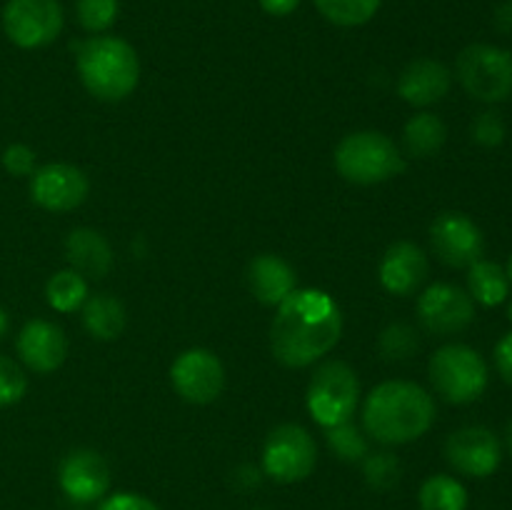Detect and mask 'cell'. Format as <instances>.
<instances>
[{"label": "cell", "mask_w": 512, "mask_h": 510, "mask_svg": "<svg viewBox=\"0 0 512 510\" xmlns=\"http://www.w3.org/2000/svg\"><path fill=\"white\" fill-rule=\"evenodd\" d=\"M418 318L423 328L433 335L460 333L475 318L473 298L458 285L435 283L420 295Z\"/></svg>", "instance_id": "cell-14"}, {"label": "cell", "mask_w": 512, "mask_h": 510, "mask_svg": "<svg viewBox=\"0 0 512 510\" xmlns=\"http://www.w3.org/2000/svg\"><path fill=\"white\" fill-rule=\"evenodd\" d=\"M508 318H510V323H512V300H510V305H508Z\"/></svg>", "instance_id": "cell-41"}, {"label": "cell", "mask_w": 512, "mask_h": 510, "mask_svg": "<svg viewBox=\"0 0 512 510\" xmlns=\"http://www.w3.org/2000/svg\"><path fill=\"white\" fill-rule=\"evenodd\" d=\"M435 420L433 395L418 383L388 380L370 390L363 405V428L383 445L423 438Z\"/></svg>", "instance_id": "cell-2"}, {"label": "cell", "mask_w": 512, "mask_h": 510, "mask_svg": "<svg viewBox=\"0 0 512 510\" xmlns=\"http://www.w3.org/2000/svg\"><path fill=\"white\" fill-rule=\"evenodd\" d=\"M465 93L480 103H503L512 95V55L498 45L475 43L455 63Z\"/></svg>", "instance_id": "cell-7"}, {"label": "cell", "mask_w": 512, "mask_h": 510, "mask_svg": "<svg viewBox=\"0 0 512 510\" xmlns=\"http://www.w3.org/2000/svg\"><path fill=\"white\" fill-rule=\"evenodd\" d=\"M18 355L33 373H53L65 363L68 338L50 320H30L18 335Z\"/></svg>", "instance_id": "cell-16"}, {"label": "cell", "mask_w": 512, "mask_h": 510, "mask_svg": "<svg viewBox=\"0 0 512 510\" xmlns=\"http://www.w3.org/2000/svg\"><path fill=\"white\" fill-rule=\"evenodd\" d=\"M335 170L348 183L378 185L398 178L405 170V158L388 135L378 130H360L340 140L335 150Z\"/></svg>", "instance_id": "cell-4"}, {"label": "cell", "mask_w": 512, "mask_h": 510, "mask_svg": "<svg viewBox=\"0 0 512 510\" xmlns=\"http://www.w3.org/2000/svg\"><path fill=\"white\" fill-rule=\"evenodd\" d=\"M468 295L485 308L505 303V298L510 295V280L505 275V268H500L493 260H475L468 268Z\"/></svg>", "instance_id": "cell-22"}, {"label": "cell", "mask_w": 512, "mask_h": 510, "mask_svg": "<svg viewBox=\"0 0 512 510\" xmlns=\"http://www.w3.org/2000/svg\"><path fill=\"white\" fill-rule=\"evenodd\" d=\"M3 168L15 178L35 173V150L25 143H13L3 150Z\"/></svg>", "instance_id": "cell-33"}, {"label": "cell", "mask_w": 512, "mask_h": 510, "mask_svg": "<svg viewBox=\"0 0 512 510\" xmlns=\"http://www.w3.org/2000/svg\"><path fill=\"white\" fill-rule=\"evenodd\" d=\"M90 193L88 175L68 163H50L30 175V195L50 213H68L85 203Z\"/></svg>", "instance_id": "cell-13"}, {"label": "cell", "mask_w": 512, "mask_h": 510, "mask_svg": "<svg viewBox=\"0 0 512 510\" xmlns=\"http://www.w3.org/2000/svg\"><path fill=\"white\" fill-rule=\"evenodd\" d=\"M495 28H498L500 33L512 35V0H508V3H503L495 10Z\"/></svg>", "instance_id": "cell-37"}, {"label": "cell", "mask_w": 512, "mask_h": 510, "mask_svg": "<svg viewBox=\"0 0 512 510\" xmlns=\"http://www.w3.org/2000/svg\"><path fill=\"white\" fill-rule=\"evenodd\" d=\"M10 328V320H8V313H5L3 308H0V338H3L5 333H8Z\"/></svg>", "instance_id": "cell-38"}, {"label": "cell", "mask_w": 512, "mask_h": 510, "mask_svg": "<svg viewBox=\"0 0 512 510\" xmlns=\"http://www.w3.org/2000/svg\"><path fill=\"white\" fill-rule=\"evenodd\" d=\"M65 23L58 0H8L3 8V30L18 48H45L60 35Z\"/></svg>", "instance_id": "cell-9"}, {"label": "cell", "mask_w": 512, "mask_h": 510, "mask_svg": "<svg viewBox=\"0 0 512 510\" xmlns=\"http://www.w3.org/2000/svg\"><path fill=\"white\" fill-rule=\"evenodd\" d=\"M175 393L193 405H208L225 388V368L218 355L205 348H190L175 358L170 368Z\"/></svg>", "instance_id": "cell-10"}, {"label": "cell", "mask_w": 512, "mask_h": 510, "mask_svg": "<svg viewBox=\"0 0 512 510\" xmlns=\"http://www.w3.org/2000/svg\"><path fill=\"white\" fill-rule=\"evenodd\" d=\"M78 20L88 33H103L118 18V0H78Z\"/></svg>", "instance_id": "cell-29"}, {"label": "cell", "mask_w": 512, "mask_h": 510, "mask_svg": "<svg viewBox=\"0 0 512 510\" xmlns=\"http://www.w3.org/2000/svg\"><path fill=\"white\" fill-rule=\"evenodd\" d=\"M28 390V378L15 360L0 355V408L18 403Z\"/></svg>", "instance_id": "cell-32"}, {"label": "cell", "mask_w": 512, "mask_h": 510, "mask_svg": "<svg viewBox=\"0 0 512 510\" xmlns=\"http://www.w3.org/2000/svg\"><path fill=\"white\" fill-rule=\"evenodd\" d=\"M98 510H160L153 500L138 493H115L100 503Z\"/></svg>", "instance_id": "cell-34"}, {"label": "cell", "mask_w": 512, "mask_h": 510, "mask_svg": "<svg viewBox=\"0 0 512 510\" xmlns=\"http://www.w3.org/2000/svg\"><path fill=\"white\" fill-rule=\"evenodd\" d=\"M450 90V70L440 60L418 58L408 63V68L400 73L398 95L408 105L415 108H428L440 103Z\"/></svg>", "instance_id": "cell-18"}, {"label": "cell", "mask_w": 512, "mask_h": 510, "mask_svg": "<svg viewBox=\"0 0 512 510\" xmlns=\"http://www.w3.org/2000/svg\"><path fill=\"white\" fill-rule=\"evenodd\" d=\"M445 458L458 473L470 478H488L500 468L503 460V445L498 435L483 425H468L445 440Z\"/></svg>", "instance_id": "cell-12"}, {"label": "cell", "mask_w": 512, "mask_h": 510, "mask_svg": "<svg viewBox=\"0 0 512 510\" xmlns=\"http://www.w3.org/2000/svg\"><path fill=\"white\" fill-rule=\"evenodd\" d=\"M428 255L410 240H398L380 260V283L393 295H413L428 278Z\"/></svg>", "instance_id": "cell-17"}, {"label": "cell", "mask_w": 512, "mask_h": 510, "mask_svg": "<svg viewBox=\"0 0 512 510\" xmlns=\"http://www.w3.org/2000/svg\"><path fill=\"white\" fill-rule=\"evenodd\" d=\"M65 255L70 268L83 278H105L113 268V248L93 228H75L65 240Z\"/></svg>", "instance_id": "cell-20"}, {"label": "cell", "mask_w": 512, "mask_h": 510, "mask_svg": "<svg viewBox=\"0 0 512 510\" xmlns=\"http://www.w3.org/2000/svg\"><path fill=\"white\" fill-rule=\"evenodd\" d=\"M343 315L325 290H293L278 305L270 350L285 368H308L338 345Z\"/></svg>", "instance_id": "cell-1"}, {"label": "cell", "mask_w": 512, "mask_h": 510, "mask_svg": "<svg viewBox=\"0 0 512 510\" xmlns=\"http://www.w3.org/2000/svg\"><path fill=\"white\" fill-rule=\"evenodd\" d=\"M383 0H315L320 15L340 28H355L365 25L378 13Z\"/></svg>", "instance_id": "cell-26"}, {"label": "cell", "mask_w": 512, "mask_h": 510, "mask_svg": "<svg viewBox=\"0 0 512 510\" xmlns=\"http://www.w3.org/2000/svg\"><path fill=\"white\" fill-rule=\"evenodd\" d=\"M360 400L355 370L343 360H328L313 373L308 385V410L323 428L348 423Z\"/></svg>", "instance_id": "cell-6"}, {"label": "cell", "mask_w": 512, "mask_h": 510, "mask_svg": "<svg viewBox=\"0 0 512 510\" xmlns=\"http://www.w3.org/2000/svg\"><path fill=\"white\" fill-rule=\"evenodd\" d=\"M505 133H508V128H505V120L498 110H483V113L475 115L473 125H470V135L483 148H498L505 140Z\"/></svg>", "instance_id": "cell-31"}, {"label": "cell", "mask_w": 512, "mask_h": 510, "mask_svg": "<svg viewBox=\"0 0 512 510\" xmlns=\"http://www.w3.org/2000/svg\"><path fill=\"white\" fill-rule=\"evenodd\" d=\"M428 370L435 393L453 405L473 403L488 388V365L470 345H443L430 358Z\"/></svg>", "instance_id": "cell-5"}, {"label": "cell", "mask_w": 512, "mask_h": 510, "mask_svg": "<svg viewBox=\"0 0 512 510\" xmlns=\"http://www.w3.org/2000/svg\"><path fill=\"white\" fill-rule=\"evenodd\" d=\"M505 275H508V280L512 283V255H510V260H508V268H505Z\"/></svg>", "instance_id": "cell-40"}, {"label": "cell", "mask_w": 512, "mask_h": 510, "mask_svg": "<svg viewBox=\"0 0 512 510\" xmlns=\"http://www.w3.org/2000/svg\"><path fill=\"white\" fill-rule=\"evenodd\" d=\"M325 438H328L330 450L340 460H345V463H358V460L368 455V440L350 420L348 423L333 425V428H325Z\"/></svg>", "instance_id": "cell-27"}, {"label": "cell", "mask_w": 512, "mask_h": 510, "mask_svg": "<svg viewBox=\"0 0 512 510\" xmlns=\"http://www.w3.org/2000/svg\"><path fill=\"white\" fill-rule=\"evenodd\" d=\"M255 510H263V508H255Z\"/></svg>", "instance_id": "cell-42"}, {"label": "cell", "mask_w": 512, "mask_h": 510, "mask_svg": "<svg viewBox=\"0 0 512 510\" xmlns=\"http://www.w3.org/2000/svg\"><path fill=\"white\" fill-rule=\"evenodd\" d=\"M418 350V335L410 325L395 323L388 325L380 335V353L385 360H405Z\"/></svg>", "instance_id": "cell-30"}, {"label": "cell", "mask_w": 512, "mask_h": 510, "mask_svg": "<svg viewBox=\"0 0 512 510\" xmlns=\"http://www.w3.org/2000/svg\"><path fill=\"white\" fill-rule=\"evenodd\" d=\"M248 288L263 305H280L295 290V270L278 255H258L248 265Z\"/></svg>", "instance_id": "cell-19"}, {"label": "cell", "mask_w": 512, "mask_h": 510, "mask_svg": "<svg viewBox=\"0 0 512 510\" xmlns=\"http://www.w3.org/2000/svg\"><path fill=\"white\" fill-rule=\"evenodd\" d=\"M505 440H508V450H510V455H512V420H510V425H508V435H505Z\"/></svg>", "instance_id": "cell-39"}, {"label": "cell", "mask_w": 512, "mask_h": 510, "mask_svg": "<svg viewBox=\"0 0 512 510\" xmlns=\"http://www.w3.org/2000/svg\"><path fill=\"white\" fill-rule=\"evenodd\" d=\"M83 325L93 338L115 340L125 330V308L108 293L93 295L83 303Z\"/></svg>", "instance_id": "cell-21"}, {"label": "cell", "mask_w": 512, "mask_h": 510, "mask_svg": "<svg viewBox=\"0 0 512 510\" xmlns=\"http://www.w3.org/2000/svg\"><path fill=\"white\" fill-rule=\"evenodd\" d=\"M448 138V128L435 113H418L405 123L403 143L413 158H433Z\"/></svg>", "instance_id": "cell-23"}, {"label": "cell", "mask_w": 512, "mask_h": 510, "mask_svg": "<svg viewBox=\"0 0 512 510\" xmlns=\"http://www.w3.org/2000/svg\"><path fill=\"white\" fill-rule=\"evenodd\" d=\"M495 365H498V373L503 375L505 383L512 385V333L503 335L500 343L495 345Z\"/></svg>", "instance_id": "cell-35"}, {"label": "cell", "mask_w": 512, "mask_h": 510, "mask_svg": "<svg viewBox=\"0 0 512 510\" xmlns=\"http://www.w3.org/2000/svg\"><path fill=\"white\" fill-rule=\"evenodd\" d=\"M45 298H48L50 308L58 313H75L88 300V283L73 268L60 270L45 285Z\"/></svg>", "instance_id": "cell-25"}, {"label": "cell", "mask_w": 512, "mask_h": 510, "mask_svg": "<svg viewBox=\"0 0 512 510\" xmlns=\"http://www.w3.org/2000/svg\"><path fill=\"white\" fill-rule=\"evenodd\" d=\"M58 483L73 503H95L110 488V465L90 448L70 450L58 465Z\"/></svg>", "instance_id": "cell-15"}, {"label": "cell", "mask_w": 512, "mask_h": 510, "mask_svg": "<svg viewBox=\"0 0 512 510\" xmlns=\"http://www.w3.org/2000/svg\"><path fill=\"white\" fill-rule=\"evenodd\" d=\"M258 3L265 13L283 18V15H290L295 8H298L300 0H258Z\"/></svg>", "instance_id": "cell-36"}, {"label": "cell", "mask_w": 512, "mask_h": 510, "mask_svg": "<svg viewBox=\"0 0 512 510\" xmlns=\"http://www.w3.org/2000/svg\"><path fill=\"white\" fill-rule=\"evenodd\" d=\"M363 475L370 488L390 490L400 480V460L393 453H368L363 458Z\"/></svg>", "instance_id": "cell-28"}, {"label": "cell", "mask_w": 512, "mask_h": 510, "mask_svg": "<svg viewBox=\"0 0 512 510\" xmlns=\"http://www.w3.org/2000/svg\"><path fill=\"white\" fill-rule=\"evenodd\" d=\"M78 75L90 95L105 103L125 100L140 80V58L133 45L115 35H95L78 43Z\"/></svg>", "instance_id": "cell-3"}, {"label": "cell", "mask_w": 512, "mask_h": 510, "mask_svg": "<svg viewBox=\"0 0 512 510\" xmlns=\"http://www.w3.org/2000/svg\"><path fill=\"white\" fill-rule=\"evenodd\" d=\"M420 510H465L468 508V490L453 475H430L420 485Z\"/></svg>", "instance_id": "cell-24"}, {"label": "cell", "mask_w": 512, "mask_h": 510, "mask_svg": "<svg viewBox=\"0 0 512 510\" xmlns=\"http://www.w3.org/2000/svg\"><path fill=\"white\" fill-rule=\"evenodd\" d=\"M318 463L315 438L298 423H283L270 430L263 445V470L275 483H300Z\"/></svg>", "instance_id": "cell-8"}, {"label": "cell", "mask_w": 512, "mask_h": 510, "mask_svg": "<svg viewBox=\"0 0 512 510\" xmlns=\"http://www.w3.org/2000/svg\"><path fill=\"white\" fill-rule=\"evenodd\" d=\"M430 245L440 263L450 268H470L485 248L483 233L465 213H440L430 225Z\"/></svg>", "instance_id": "cell-11"}]
</instances>
